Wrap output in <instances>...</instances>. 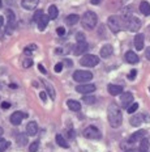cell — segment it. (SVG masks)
Wrapping results in <instances>:
<instances>
[{"mask_svg": "<svg viewBox=\"0 0 150 152\" xmlns=\"http://www.w3.org/2000/svg\"><path fill=\"white\" fill-rule=\"evenodd\" d=\"M107 117H108V122L112 127H119L123 122V114H121L120 109L116 105H110L107 109Z\"/></svg>", "mask_w": 150, "mask_h": 152, "instance_id": "obj_1", "label": "cell"}, {"mask_svg": "<svg viewBox=\"0 0 150 152\" xmlns=\"http://www.w3.org/2000/svg\"><path fill=\"white\" fill-rule=\"evenodd\" d=\"M97 21H98V17H97V15L94 12H86V13H84L82 18H81V23H82V26L85 28L87 30H92L95 28L97 25Z\"/></svg>", "mask_w": 150, "mask_h": 152, "instance_id": "obj_2", "label": "cell"}, {"mask_svg": "<svg viewBox=\"0 0 150 152\" xmlns=\"http://www.w3.org/2000/svg\"><path fill=\"white\" fill-rule=\"evenodd\" d=\"M93 79V74L90 71H85V69H79L73 74V80L77 81V83H87Z\"/></svg>", "mask_w": 150, "mask_h": 152, "instance_id": "obj_3", "label": "cell"}, {"mask_svg": "<svg viewBox=\"0 0 150 152\" xmlns=\"http://www.w3.org/2000/svg\"><path fill=\"white\" fill-rule=\"evenodd\" d=\"M108 28L111 29L112 33H119L121 29H123V24H121V20L118 17V16H111L108 17Z\"/></svg>", "mask_w": 150, "mask_h": 152, "instance_id": "obj_4", "label": "cell"}, {"mask_svg": "<svg viewBox=\"0 0 150 152\" xmlns=\"http://www.w3.org/2000/svg\"><path fill=\"white\" fill-rule=\"evenodd\" d=\"M80 63H81V66H85V67H95L99 63V58L97 55H90V54H87V55H84L82 58H81Z\"/></svg>", "mask_w": 150, "mask_h": 152, "instance_id": "obj_5", "label": "cell"}, {"mask_svg": "<svg viewBox=\"0 0 150 152\" xmlns=\"http://www.w3.org/2000/svg\"><path fill=\"white\" fill-rule=\"evenodd\" d=\"M84 137L87 138V139H101L102 138V134L95 126H89L84 130Z\"/></svg>", "mask_w": 150, "mask_h": 152, "instance_id": "obj_6", "label": "cell"}, {"mask_svg": "<svg viewBox=\"0 0 150 152\" xmlns=\"http://www.w3.org/2000/svg\"><path fill=\"white\" fill-rule=\"evenodd\" d=\"M124 24H125V26L128 28V30H131V31H137L140 28H141V21H140L137 17H134V16H132L131 18H128Z\"/></svg>", "mask_w": 150, "mask_h": 152, "instance_id": "obj_7", "label": "cell"}, {"mask_svg": "<svg viewBox=\"0 0 150 152\" xmlns=\"http://www.w3.org/2000/svg\"><path fill=\"white\" fill-rule=\"evenodd\" d=\"M95 89H97V87L94 84H86V83L80 84V85H77V87H76V91L79 92V93H82V94L93 93Z\"/></svg>", "mask_w": 150, "mask_h": 152, "instance_id": "obj_8", "label": "cell"}, {"mask_svg": "<svg viewBox=\"0 0 150 152\" xmlns=\"http://www.w3.org/2000/svg\"><path fill=\"white\" fill-rule=\"evenodd\" d=\"M25 118V114L24 113H21V112H14L13 114L11 115V123L12 125H14V126H18L21 122H22V119Z\"/></svg>", "mask_w": 150, "mask_h": 152, "instance_id": "obj_9", "label": "cell"}, {"mask_svg": "<svg viewBox=\"0 0 150 152\" xmlns=\"http://www.w3.org/2000/svg\"><path fill=\"white\" fill-rule=\"evenodd\" d=\"M121 105H123L124 107H128L132 104V101H133V94L131 93V92H125V93H121Z\"/></svg>", "mask_w": 150, "mask_h": 152, "instance_id": "obj_10", "label": "cell"}, {"mask_svg": "<svg viewBox=\"0 0 150 152\" xmlns=\"http://www.w3.org/2000/svg\"><path fill=\"white\" fill-rule=\"evenodd\" d=\"M38 4H39V0H21V5L25 9H27V11L35 9Z\"/></svg>", "mask_w": 150, "mask_h": 152, "instance_id": "obj_11", "label": "cell"}, {"mask_svg": "<svg viewBox=\"0 0 150 152\" xmlns=\"http://www.w3.org/2000/svg\"><path fill=\"white\" fill-rule=\"evenodd\" d=\"M145 135H146V131H145V130H138V131H136L133 135H131L129 143H134V142L142 140V139L145 138Z\"/></svg>", "mask_w": 150, "mask_h": 152, "instance_id": "obj_12", "label": "cell"}, {"mask_svg": "<svg viewBox=\"0 0 150 152\" xmlns=\"http://www.w3.org/2000/svg\"><path fill=\"white\" fill-rule=\"evenodd\" d=\"M38 132V125L37 122H29L26 126V134L29 137H34V135Z\"/></svg>", "mask_w": 150, "mask_h": 152, "instance_id": "obj_13", "label": "cell"}, {"mask_svg": "<svg viewBox=\"0 0 150 152\" xmlns=\"http://www.w3.org/2000/svg\"><path fill=\"white\" fill-rule=\"evenodd\" d=\"M112 53H114V49H112V46L111 45H105L101 49V56L102 58H105V59H107V58H110V56L112 55Z\"/></svg>", "mask_w": 150, "mask_h": 152, "instance_id": "obj_14", "label": "cell"}, {"mask_svg": "<svg viewBox=\"0 0 150 152\" xmlns=\"http://www.w3.org/2000/svg\"><path fill=\"white\" fill-rule=\"evenodd\" d=\"M87 43L86 42H79L76 46H74V49H73V53L76 54V55H81V54H84L87 50Z\"/></svg>", "mask_w": 150, "mask_h": 152, "instance_id": "obj_15", "label": "cell"}, {"mask_svg": "<svg viewBox=\"0 0 150 152\" xmlns=\"http://www.w3.org/2000/svg\"><path fill=\"white\" fill-rule=\"evenodd\" d=\"M107 89H108V93L112 94V96H118V94H121V93H123V87H120V85L110 84Z\"/></svg>", "mask_w": 150, "mask_h": 152, "instance_id": "obj_16", "label": "cell"}, {"mask_svg": "<svg viewBox=\"0 0 150 152\" xmlns=\"http://www.w3.org/2000/svg\"><path fill=\"white\" fill-rule=\"evenodd\" d=\"M144 41H145L144 34H136V37H134V47H136V50L144 49Z\"/></svg>", "mask_w": 150, "mask_h": 152, "instance_id": "obj_17", "label": "cell"}, {"mask_svg": "<svg viewBox=\"0 0 150 152\" xmlns=\"http://www.w3.org/2000/svg\"><path fill=\"white\" fill-rule=\"evenodd\" d=\"M48 21H50L48 15H43L42 17H40L39 20L37 21V24H38V29L39 30H45L46 26H47V24H48Z\"/></svg>", "mask_w": 150, "mask_h": 152, "instance_id": "obj_18", "label": "cell"}, {"mask_svg": "<svg viewBox=\"0 0 150 152\" xmlns=\"http://www.w3.org/2000/svg\"><path fill=\"white\" fill-rule=\"evenodd\" d=\"M125 61L131 64H134V63L138 62V55L133 51H127L125 53Z\"/></svg>", "mask_w": 150, "mask_h": 152, "instance_id": "obj_19", "label": "cell"}, {"mask_svg": "<svg viewBox=\"0 0 150 152\" xmlns=\"http://www.w3.org/2000/svg\"><path fill=\"white\" fill-rule=\"evenodd\" d=\"M42 83L46 87V91H47V93L50 94V97H51V99H55V89H54V87H52V84L48 83V81L45 80V79L42 80Z\"/></svg>", "mask_w": 150, "mask_h": 152, "instance_id": "obj_20", "label": "cell"}, {"mask_svg": "<svg viewBox=\"0 0 150 152\" xmlns=\"http://www.w3.org/2000/svg\"><path fill=\"white\" fill-rule=\"evenodd\" d=\"M67 105L71 110H73V112H79V110L81 109V104L79 102V101H74V100H68Z\"/></svg>", "mask_w": 150, "mask_h": 152, "instance_id": "obj_21", "label": "cell"}, {"mask_svg": "<svg viewBox=\"0 0 150 152\" xmlns=\"http://www.w3.org/2000/svg\"><path fill=\"white\" fill-rule=\"evenodd\" d=\"M144 122V115L142 114H137V115H133L131 118V125L132 126H140Z\"/></svg>", "mask_w": 150, "mask_h": 152, "instance_id": "obj_22", "label": "cell"}, {"mask_svg": "<svg viewBox=\"0 0 150 152\" xmlns=\"http://www.w3.org/2000/svg\"><path fill=\"white\" fill-rule=\"evenodd\" d=\"M140 11H141L142 15L150 16V4L148 1H141V4H140Z\"/></svg>", "mask_w": 150, "mask_h": 152, "instance_id": "obj_23", "label": "cell"}, {"mask_svg": "<svg viewBox=\"0 0 150 152\" xmlns=\"http://www.w3.org/2000/svg\"><path fill=\"white\" fill-rule=\"evenodd\" d=\"M79 20H80L79 15H69V16H67V18H65V23L68 25H74V24L79 23Z\"/></svg>", "mask_w": 150, "mask_h": 152, "instance_id": "obj_24", "label": "cell"}, {"mask_svg": "<svg viewBox=\"0 0 150 152\" xmlns=\"http://www.w3.org/2000/svg\"><path fill=\"white\" fill-rule=\"evenodd\" d=\"M58 8L55 7V5H50L48 7V17L50 20H55L56 17H58Z\"/></svg>", "mask_w": 150, "mask_h": 152, "instance_id": "obj_25", "label": "cell"}, {"mask_svg": "<svg viewBox=\"0 0 150 152\" xmlns=\"http://www.w3.org/2000/svg\"><path fill=\"white\" fill-rule=\"evenodd\" d=\"M56 143H58L60 147H63V148H68L69 147V144H68V142L65 140V139L61 137V135H56Z\"/></svg>", "mask_w": 150, "mask_h": 152, "instance_id": "obj_26", "label": "cell"}, {"mask_svg": "<svg viewBox=\"0 0 150 152\" xmlns=\"http://www.w3.org/2000/svg\"><path fill=\"white\" fill-rule=\"evenodd\" d=\"M149 150V140L144 138L141 140V144H140V152H148Z\"/></svg>", "mask_w": 150, "mask_h": 152, "instance_id": "obj_27", "label": "cell"}, {"mask_svg": "<svg viewBox=\"0 0 150 152\" xmlns=\"http://www.w3.org/2000/svg\"><path fill=\"white\" fill-rule=\"evenodd\" d=\"M27 143V137L25 134H18V137H17V144H20V145H25Z\"/></svg>", "mask_w": 150, "mask_h": 152, "instance_id": "obj_28", "label": "cell"}, {"mask_svg": "<svg viewBox=\"0 0 150 152\" xmlns=\"http://www.w3.org/2000/svg\"><path fill=\"white\" fill-rule=\"evenodd\" d=\"M7 13H8V24H9V26L13 28L14 26V13L12 11H8Z\"/></svg>", "mask_w": 150, "mask_h": 152, "instance_id": "obj_29", "label": "cell"}, {"mask_svg": "<svg viewBox=\"0 0 150 152\" xmlns=\"http://www.w3.org/2000/svg\"><path fill=\"white\" fill-rule=\"evenodd\" d=\"M9 147V142L5 139H0V152H4Z\"/></svg>", "mask_w": 150, "mask_h": 152, "instance_id": "obj_30", "label": "cell"}, {"mask_svg": "<svg viewBox=\"0 0 150 152\" xmlns=\"http://www.w3.org/2000/svg\"><path fill=\"white\" fill-rule=\"evenodd\" d=\"M137 109H138V104H137V102H133V104H131V105L128 106L127 112L129 113V114H132V113H134V112H136Z\"/></svg>", "mask_w": 150, "mask_h": 152, "instance_id": "obj_31", "label": "cell"}, {"mask_svg": "<svg viewBox=\"0 0 150 152\" xmlns=\"http://www.w3.org/2000/svg\"><path fill=\"white\" fill-rule=\"evenodd\" d=\"M38 148H39V142H33V143L29 145V152H37Z\"/></svg>", "mask_w": 150, "mask_h": 152, "instance_id": "obj_32", "label": "cell"}, {"mask_svg": "<svg viewBox=\"0 0 150 152\" xmlns=\"http://www.w3.org/2000/svg\"><path fill=\"white\" fill-rule=\"evenodd\" d=\"M84 102L85 104H94L95 102V97H93V96H86V97H84Z\"/></svg>", "mask_w": 150, "mask_h": 152, "instance_id": "obj_33", "label": "cell"}, {"mask_svg": "<svg viewBox=\"0 0 150 152\" xmlns=\"http://www.w3.org/2000/svg\"><path fill=\"white\" fill-rule=\"evenodd\" d=\"M76 39H77V42H85V36L80 31V33L76 34Z\"/></svg>", "mask_w": 150, "mask_h": 152, "instance_id": "obj_34", "label": "cell"}, {"mask_svg": "<svg viewBox=\"0 0 150 152\" xmlns=\"http://www.w3.org/2000/svg\"><path fill=\"white\" fill-rule=\"evenodd\" d=\"M43 16V11L42 9H39V11H37L35 12V15H34V21H38L40 17H42Z\"/></svg>", "mask_w": 150, "mask_h": 152, "instance_id": "obj_35", "label": "cell"}, {"mask_svg": "<svg viewBox=\"0 0 150 152\" xmlns=\"http://www.w3.org/2000/svg\"><path fill=\"white\" fill-rule=\"evenodd\" d=\"M56 33H58V36L63 37L64 34H65V29H64L63 26H60V28H58V29H56Z\"/></svg>", "mask_w": 150, "mask_h": 152, "instance_id": "obj_36", "label": "cell"}, {"mask_svg": "<svg viewBox=\"0 0 150 152\" xmlns=\"http://www.w3.org/2000/svg\"><path fill=\"white\" fill-rule=\"evenodd\" d=\"M54 69H55V72H58V74L61 72V69H63V63H58V64L54 67Z\"/></svg>", "mask_w": 150, "mask_h": 152, "instance_id": "obj_37", "label": "cell"}, {"mask_svg": "<svg viewBox=\"0 0 150 152\" xmlns=\"http://www.w3.org/2000/svg\"><path fill=\"white\" fill-rule=\"evenodd\" d=\"M32 64H33V61H32V59H26V61H24V67H25V68H29Z\"/></svg>", "mask_w": 150, "mask_h": 152, "instance_id": "obj_38", "label": "cell"}, {"mask_svg": "<svg viewBox=\"0 0 150 152\" xmlns=\"http://www.w3.org/2000/svg\"><path fill=\"white\" fill-rule=\"evenodd\" d=\"M136 75H137L136 69H132V71L129 72V75H128V79H129V80H133V79L136 77Z\"/></svg>", "mask_w": 150, "mask_h": 152, "instance_id": "obj_39", "label": "cell"}, {"mask_svg": "<svg viewBox=\"0 0 150 152\" xmlns=\"http://www.w3.org/2000/svg\"><path fill=\"white\" fill-rule=\"evenodd\" d=\"M63 64H67L68 67H72V66H73V63H72V61H69V59H64Z\"/></svg>", "mask_w": 150, "mask_h": 152, "instance_id": "obj_40", "label": "cell"}, {"mask_svg": "<svg viewBox=\"0 0 150 152\" xmlns=\"http://www.w3.org/2000/svg\"><path fill=\"white\" fill-rule=\"evenodd\" d=\"M39 97H40V100H42L43 102L47 100V97H46V93H45V92H40V93H39Z\"/></svg>", "mask_w": 150, "mask_h": 152, "instance_id": "obj_41", "label": "cell"}, {"mask_svg": "<svg viewBox=\"0 0 150 152\" xmlns=\"http://www.w3.org/2000/svg\"><path fill=\"white\" fill-rule=\"evenodd\" d=\"M1 107H3V109H9V107H11V105H9V102L4 101V102H1Z\"/></svg>", "mask_w": 150, "mask_h": 152, "instance_id": "obj_42", "label": "cell"}, {"mask_svg": "<svg viewBox=\"0 0 150 152\" xmlns=\"http://www.w3.org/2000/svg\"><path fill=\"white\" fill-rule=\"evenodd\" d=\"M38 69L42 72V74H46V69H45V67H43L42 64H38Z\"/></svg>", "mask_w": 150, "mask_h": 152, "instance_id": "obj_43", "label": "cell"}, {"mask_svg": "<svg viewBox=\"0 0 150 152\" xmlns=\"http://www.w3.org/2000/svg\"><path fill=\"white\" fill-rule=\"evenodd\" d=\"M146 58H148L149 61H150V47H148V49H146Z\"/></svg>", "mask_w": 150, "mask_h": 152, "instance_id": "obj_44", "label": "cell"}, {"mask_svg": "<svg viewBox=\"0 0 150 152\" xmlns=\"http://www.w3.org/2000/svg\"><path fill=\"white\" fill-rule=\"evenodd\" d=\"M102 0H92V4H94V5H97V4H99Z\"/></svg>", "mask_w": 150, "mask_h": 152, "instance_id": "obj_45", "label": "cell"}, {"mask_svg": "<svg viewBox=\"0 0 150 152\" xmlns=\"http://www.w3.org/2000/svg\"><path fill=\"white\" fill-rule=\"evenodd\" d=\"M3 23H4V18H3V16H0V28L3 26Z\"/></svg>", "mask_w": 150, "mask_h": 152, "instance_id": "obj_46", "label": "cell"}, {"mask_svg": "<svg viewBox=\"0 0 150 152\" xmlns=\"http://www.w3.org/2000/svg\"><path fill=\"white\" fill-rule=\"evenodd\" d=\"M27 49H30V50H35V49H37V46H35V45H30L29 47H27Z\"/></svg>", "mask_w": 150, "mask_h": 152, "instance_id": "obj_47", "label": "cell"}, {"mask_svg": "<svg viewBox=\"0 0 150 152\" xmlns=\"http://www.w3.org/2000/svg\"><path fill=\"white\" fill-rule=\"evenodd\" d=\"M1 134H3V129L0 127V135H1Z\"/></svg>", "mask_w": 150, "mask_h": 152, "instance_id": "obj_48", "label": "cell"}, {"mask_svg": "<svg viewBox=\"0 0 150 152\" xmlns=\"http://www.w3.org/2000/svg\"><path fill=\"white\" fill-rule=\"evenodd\" d=\"M127 152H133V151H132V150H128V151H127Z\"/></svg>", "mask_w": 150, "mask_h": 152, "instance_id": "obj_49", "label": "cell"}, {"mask_svg": "<svg viewBox=\"0 0 150 152\" xmlns=\"http://www.w3.org/2000/svg\"><path fill=\"white\" fill-rule=\"evenodd\" d=\"M0 8H1V0H0Z\"/></svg>", "mask_w": 150, "mask_h": 152, "instance_id": "obj_50", "label": "cell"}]
</instances>
